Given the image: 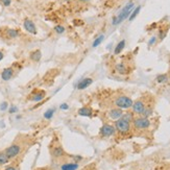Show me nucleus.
<instances>
[{"label": "nucleus", "instance_id": "22", "mask_svg": "<svg viewBox=\"0 0 170 170\" xmlns=\"http://www.w3.org/2000/svg\"><path fill=\"white\" fill-rule=\"evenodd\" d=\"M168 81V76H167V74H160V75L157 76V81L159 82V84H163V82Z\"/></svg>", "mask_w": 170, "mask_h": 170}, {"label": "nucleus", "instance_id": "31", "mask_svg": "<svg viewBox=\"0 0 170 170\" xmlns=\"http://www.w3.org/2000/svg\"><path fill=\"white\" fill-rule=\"evenodd\" d=\"M6 109H7V102L6 101L2 102L1 105H0V110H1V111H6Z\"/></svg>", "mask_w": 170, "mask_h": 170}, {"label": "nucleus", "instance_id": "18", "mask_svg": "<svg viewBox=\"0 0 170 170\" xmlns=\"http://www.w3.org/2000/svg\"><path fill=\"white\" fill-rule=\"evenodd\" d=\"M124 47H125V40L120 41V42L118 43L117 45H116L114 53H115V55H119L120 52H122V50L124 49Z\"/></svg>", "mask_w": 170, "mask_h": 170}, {"label": "nucleus", "instance_id": "33", "mask_svg": "<svg viewBox=\"0 0 170 170\" xmlns=\"http://www.w3.org/2000/svg\"><path fill=\"white\" fill-rule=\"evenodd\" d=\"M61 110H68L69 109V105L67 104H61Z\"/></svg>", "mask_w": 170, "mask_h": 170}, {"label": "nucleus", "instance_id": "20", "mask_svg": "<svg viewBox=\"0 0 170 170\" xmlns=\"http://www.w3.org/2000/svg\"><path fill=\"white\" fill-rule=\"evenodd\" d=\"M9 159L7 158L6 153H4V151H0V166L9 163Z\"/></svg>", "mask_w": 170, "mask_h": 170}, {"label": "nucleus", "instance_id": "23", "mask_svg": "<svg viewBox=\"0 0 170 170\" xmlns=\"http://www.w3.org/2000/svg\"><path fill=\"white\" fill-rule=\"evenodd\" d=\"M53 114H55V109H49L48 111H46V112H45L44 117L46 118V119H51Z\"/></svg>", "mask_w": 170, "mask_h": 170}, {"label": "nucleus", "instance_id": "24", "mask_svg": "<svg viewBox=\"0 0 170 170\" xmlns=\"http://www.w3.org/2000/svg\"><path fill=\"white\" fill-rule=\"evenodd\" d=\"M104 36H102V35H100L99 37L97 38L96 40H95L94 42H93V45H92V46H93V47H97V46H98V45L100 44V43H101L102 41H104Z\"/></svg>", "mask_w": 170, "mask_h": 170}, {"label": "nucleus", "instance_id": "4", "mask_svg": "<svg viewBox=\"0 0 170 170\" xmlns=\"http://www.w3.org/2000/svg\"><path fill=\"white\" fill-rule=\"evenodd\" d=\"M130 122H128V121L122 119V118L116 120L115 130H117L119 133L125 134V133H127L128 130H130Z\"/></svg>", "mask_w": 170, "mask_h": 170}, {"label": "nucleus", "instance_id": "11", "mask_svg": "<svg viewBox=\"0 0 170 170\" xmlns=\"http://www.w3.org/2000/svg\"><path fill=\"white\" fill-rule=\"evenodd\" d=\"M92 82H93V79L91 77H85L81 81H78V84L76 85V88L78 90H85L86 88H88L89 86H91Z\"/></svg>", "mask_w": 170, "mask_h": 170}, {"label": "nucleus", "instance_id": "15", "mask_svg": "<svg viewBox=\"0 0 170 170\" xmlns=\"http://www.w3.org/2000/svg\"><path fill=\"white\" fill-rule=\"evenodd\" d=\"M65 154V150L62 146H55L52 149V156L55 157V158H61Z\"/></svg>", "mask_w": 170, "mask_h": 170}, {"label": "nucleus", "instance_id": "3", "mask_svg": "<svg viewBox=\"0 0 170 170\" xmlns=\"http://www.w3.org/2000/svg\"><path fill=\"white\" fill-rule=\"evenodd\" d=\"M21 150H22V147L19 144H13V145L9 146V147L4 150V153H6V154L7 156V158L11 160V159L16 158L17 156H19V154L21 153Z\"/></svg>", "mask_w": 170, "mask_h": 170}, {"label": "nucleus", "instance_id": "12", "mask_svg": "<svg viewBox=\"0 0 170 170\" xmlns=\"http://www.w3.org/2000/svg\"><path fill=\"white\" fill-rule=\"evenodd\" d=\"M44 97H45V92L42 91V90H37V91L32 92V97H29V99L32 100V101H41Z\"/></svg>", "mask_w": 170, "mask_h": 170}, {"label": "nucleus", "instance_id": "34", "mask_svg": "<svg viewBox=\"0 0 170 170\" xmlns=\"http://www.w3.org/2000/svg\"><path fill=\"white\" fill-rule=\"evenodd\" d=\"M6 170H18V169L15 166H9V167H6Z\"/></svg>", "mask_w": 170, "mask_h": 170}, {"label": "nucleus", "instance_id": "10", "mask_svg": "<svg viewBox=\"0 0 170 170\" xmlns=\"http://www.w3.org/2000/svg\"><path fill=\"white\" fill-rule=\"evenodd\" d=\"M3 35L7 39H17L20 36V32L15 28H4Z\"/></svg>", "mask_w": 170, "mask_h": 170}, {"label": "nucleus", "instance_id": "13", "mask_svg": "<svg viewBox=\"0 0 170 170\" xmlns=\"http://www.w3.org/2000/svg\"><path fill=\"white\" fill-rule=\"evenodd\" d=\"M109 115L113 120H118V119H120V118L122 117L123 111H122V109H119V108H117V109H112L110 111Z\"/></svg>", "mask_w": 170, "mask_h": 170}, {"label": "nucleus", "instance_id": "5", "mask_svg": "<svg viewBox=\"0 0 170 170\" xmlns=\"http://www.w3.org/2000/svg\"><path fill=\"white\" fill-rule=\"evenodd\" d=\"M134 125H135L136 128L138 130H146L150 126V121H149L148 118L146 117H140V118H136L134 120Z\"/></svg>", "mask_w": 170, "mask_h": 170}, {"label": "nucleus", "instance_id": "14", "mask_svg": "<svg viewBox=\"0 0 170 170\" xmlns=\"http://www.w3.org/2000/svg\"><path fill=\"white\" fill-rule=\"evenodd\" d=\"M41 58H42V52H41V50H39V49L32 51L29 55V59L32 62H39L41 60Z\"/></svg>", "mask_w": 170, "mask_h": 170}, {"label": "nucleus", "instance_id": "6", "mask_svg": "<svg viewBox=\"0 0 170 170\" xmlns=\"http://www.w3.org/2000/svg\"><path fill=\"white\" fill-rule=\"evenodd\" d=\"M23 27H24V29L26 30L27 32L32 33V35H37V26H36V24L33 23L32 20L28 19H24V21H23Z\"/></svg>", "mask_w": 170, "mask_h": 170}, {"label": "nucleus", "instance_id": "27", "mask_svg": "<svg viewBox=\"0 0 170 170\" xmlns=\"http://www.w3.org/2000/svg\"><path fill=\"white\" fill-rule=\"evenodd\" d=\"M12 1L13 0H0V3H1L3 6L7 7V6H9L12 4Z\"/></svg>", "mask_w": 170, "mask_h": 170}, {"label": "nucleus", "instance_id": "32", "mask_svg": "<svg viewBox=\"0 0 170 170\" xmlns=\"http://www.w3.org/2000/svg\"><path fill=\"white\" fill-rule=\"evenodd\" d=\"M17 111H18L17 107H11L9 108V113H11V114H13V113H16Z\"/></svg>", "mask_w": 170, "mask_h": 170}, {"label": "nucleus", "instance_id": "19", "mask_svg": "<svg viewBox=\"0 0 170 170\" xmlns=\"http://www.w3.org/2000/svg\"><path fill=\"white\" fill-rule=\"evenodd\" d=\"M115 68H116V71H117L118 73H120V74H125L126 72H127V68H126V66L122 63L117 64Z\"/></svg>", "mask_w": 170, "mask_h": 170}, {"label": "nucleus", "instance_id": "7", "mask_svg": "<svg viewBox=\"0 0 170 170\" xmlns=\"http://www.w3.org/2000/svg\"><path fill=\"white\" fill-rule=\"evenodd\" d=\"M132 108H133V112L135 113V114L142 115L144 110H145V104H144V102L142 100H137V101H135L133 104Z\"/></svg>", "mask_w": 170, "mask_h": 170}, {"label": "nucleus", "instance_id": "26", "mask_svg": "<svg viewBox=\"0 0 170 170\" xmlns=\"http://www.w3.org/2000/svg\"><path fill=\"white\" fill-rule=\"evenodd\" d=\"M121 118H122V119H124V120H126V121H128V122H130V121L134 119L133 115L130 114V113H126V114H123Z\"/></svg>", "mask_w": 170, "mask_h": 170}, {"label": "nucleus", "instance_id": "21", "mask_svg": "<svg viewBox=\"0 0 170 170\" xmlns=\"http://www.w3.org/2000/svg\"><path fill=\"white\" fill-rule=\"evenodd\" d=\"M140 9H141V6H137L136 9H134V11L132 12V14H130V17H128V20H130V21H133V20L138 16L139 13H140Z\"/></svg>", "mask_w": 170, "mask_h": 170}, {"label": "nucleus", "instance_id": "8", "mask_svg": "<svg viewBox=\"0 0 170 170\" xmlns=\"http://www.w3.org/2000/svg\"><path fill=\"white\" fill-rule=\"evenodd\" d=\"M14 68L13 67H9V68H6L3 69V71L1 72V78L2 81H11V79L14 77Z\"/></svg>", "mask_w": 170, "mask_h": 170}, {"label": "nucleus", "instance_id": "9", "mask_svg": "<svg viewBox=\"0 0 170 170\" xmlns=\"http://www.w3.org/2000/svg\"><path fill=\"white\" fill-rule=\"evenodd\" d=\"M100 134H101V136H104V137H110V136L115 134V127L110 124H104L101 127V130H100Z\"/></svg>", "mask_w": 170, "mask_h": 170}, {"label": "nucleus", "instance_id": "25", "mask_svg": "<svg viewBox=\"0 0 170 170\" xmlns=\"http://www.w3.org/2000/svg\"><path fill=\"white\" fill-rule=\"evenodd\" d=\"M55 32L56 33H59V35H61V33H63L64 32H65V27H64L63 25H55Z\"/></svg>", "mask_w": 170, "mask_h": 170}, {"label": "nucleus", "instance_id": "29", "mask_svg": "<svg viewBox=\"0 0 170 170\" xmlns=\"http://www.w3.org/2000/svg\"><path fill=\"white\" fill-rule=\"evenodd\" d=\"M151 113H153V111H151V109H146V108H145V110H144V112H143L142 115H144V117L147 118L149 115H151Z\"/></svg>", "mask_w": 170, "mask_h": 170}, {"label": "nucleus", "instance_id": "2", "mask_svg": "<svg viewBox=\"0 0 170 170\" xmlns=\"http://www.w3.org/2000/svg\"><path fill=\"white\" fill-rule=\"evenodd\" d=\"M133 104L134 102H133L132 98H130V97H127V96H124V95L117 97V98L115 99L116 107L119 108V109H130L133 105Z\"/></svg>", "mask_w": 170, "mask_h": 170}, {"label": "nucleus", "instance_id": "1", "mask_svg": "<svg viewBox=\"0 0 170 170\" xmlns=\"http://www.w3.org/2000/svg\"><path fill=\"white\" fill-rule=\"evenodd\" d=\"M134 9H135V2L130 1L127 4H125V6L121 9L119 14L113 18V22H112L113 25H118L121 22L124 21L125 19H127L130 17V15L132 14V12L134 11Z\"/></svg>", "mask_w": 170, "mask_h": 170}, {"label": "nucleus", "instance_id": "35", "mask_svg": "<svg viewBox=\"0 0 170 170\" xmlns=\"http://www.w3.org/2000/svg\"><path fill=\"white\" fill-rule=\"evenodd\" d=\"M3 58H4L3 52H2V51H0V62H1L2 60H3Z\"/></svg>", "mask_w": 170, "mask_h": 170}, {"label": "nucleus", "instance_id": "17", "mask_svg": "<svg viewBox=\"0 0 170 170\" xmlns=\"http://www.w3.org/2000/svg\"><path fill=\"white\" fill-rule=\"evenodd\" d=\"M78 168V164L77 163H68L62 165L61 170H76Z\"/></svg>", "mask_w": 170, "mask_h": 170}, {"label": "nucleus", "instance_id": "36", "mask_svg": "<svg viewBox=\"0 0 170 170\" xmlns=\"http://www.w3.org/2000/svg\"><path fill=\"white\" fill-rule=\"evenodd\" d=\"M78 1H81V2H88V1H90V0H78Z\"/></svg>", "mask_w": 170, "mask_h": 170}, {"label": "nucleus", "instance_id": "37", "mask_svg": "<svg viewBox=\"0 0 170 170\" xmlns=\"http://www.w3.org/2000/svg\"><path fill=\"white\" fill-rule=\"evenodd\" d=\"M64 1H70V0H64Z\"/></svg>", "mask_w": 170, "mask_h": 170}, {"label": "nucleus", "instance_id": "16", "mask_svg": "<svg viewBox=\"0 0 170 170\" xmlns=\"http://www.w3.org/2000/svg\"><path fill=\"white\" fill-rule=\"evenodd\" d=\"M78 115L85 116V117H91L92 116V110L88 107H84L78 110Z\"/></svg>", "mask_w": 170, "mask_h": 170}, {"label": "nucleus", "instance_id": "30", "mask_svg": "<svg viewBox=\"0 0 170 170\" xmlns=\"http://www.w3.org/2000/svg\"><path fill=\"white\" fill-rule=\"evenodd\" d=\"M157 43V37H153L150 39V40L148 41V45L149 46H153V45H154Z\"/></svg>", "mask_w": 170, "mask_h": 170}, {"label": "nucleus", "instance_id": "28", "mask_svg": "<svg viewBox=\"0 0 170 170\" xmlns=\"http://www.w3.org/2000/svg\"><path fill=\"white\" fill-rule=\"evenodd\" d=\"M166 35H167V30H160V32H159V39L160 40H164V38L166 37Z\"/></svg>", "mask_w": 170, "mask_h": 170}]
</instances>
